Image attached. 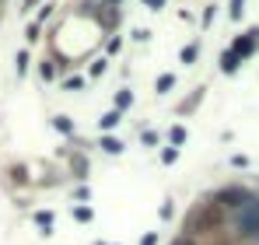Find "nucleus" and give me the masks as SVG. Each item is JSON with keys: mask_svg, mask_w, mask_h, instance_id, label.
Returning a JSON list of instances; mask_svg holds the SVG:
<instances>
[{"mask_svg": "<svg viewBox=\"0 0 259 245\" xmlns=\"http://www.w3.org/2000/svg\"><path fill=\"white\" fill-rule=\"evenodd\" d=\"M256 49H259V28L245 32L238 42H235V53H238V56H249V53H256Z\"/></svg>", "mask_w": 259, "mask_h": 245, "instance_id": "1", "label": "nucleus"}, {"mask_svg": "<svg viewBox=\"0 0 259 245\" xmlns=\"http://www.w3.org/2000/svg\"><path fill=\"white\" fill-rule=\"evenodd\" d=\"M238 60H242V56H238L235 49L221 53V70H224V74H235V70H238Z\"/></svg>", "mask_w": 259, "mask_h": 245, "instance_id": "2", "label": "nucleus"}, {"mask_svg": "<svg viewBox=\"0 0 259 245\" xmlns=\"http://www.w3.org/2000/svg\"><path fill=\"white\" fill-rule=\"evenodd\" d=\"M172 88H175V77H172V74H161V77H158V91H161V95H168Z\"/></svg>", "mask_w": 259, "mask_h": 245, "instance_id": "3", "label": "nucleus"}, {"mask_svg": "<svg viewBox=\"0 0 259 245\" xmlns=\"http://www.w3.org/2000/svg\"><path fill=\"white\" fill-rule=\"evenodd\" d=\"M116 122H119V109H112V112H105V116H102V130H112Z\"/></svg>", "mask_w": 259, "mask_h": 245, "instance_id": "4", "label": "nucleus"}, {"mask_svg": "<svg viewBox=\"0 0 259 245\" xmlns=\"http://www.w3.org/2000/svg\"><path fill=\"white\" fill-rule=\"evenodd\" d=\"M102 147H105L109 154H123V144H119V140H112V137H105V140H102Z\"/></svg>", "mask_w": 259, "mask_h": 245, "instance_id": "5", "label": "nucleus"}, {"mask_svg": "<svg viewBox=\"0 0 259 245\" xmlns=\"http://www.w3.org/2000/svg\"><path fill=\"white\" fill-rule=\"evenodd\" d=\"M35 221H39V224H42L46 231L53 228V214H46V210H39V214H35Z\"/></svg>", "mask_w": 259, "mask_h": 245, "instance_id": "6", "label": "nucleus"}, {"mask_svg": "<svg viewBox=\"0 0 259 245\" xmlns=\"http://www.w3.org/2000/svg\"><path fill=\"white\" fill-rule=\"evenodd\" d=\"M196 53H200L196 46H186V49H182V63H193V60H196Z\"/></svg>", "mask_w": 259, "mask_h": 245, "instance_id": "7", "label": "nucleus"}, {"mask_svg": "<svg viewBox=\"0 0 259 245\" xmlns=\"http://www.w3.org/2000/svg\"><path fill=\"white\" fill-rule=\"evenodd\" d=\"M56 130H60V133H70V130H74V126H70V119H67V116H60V119H56Z\"/></svg>", "mask_w": 259, "mask_h": 245, "instance_id": "8", "label": "nucleus"}, {"mask_svg": "<svg viewBox=\"0 0 259 245\" xmlns=\"http://www.w3.org/2000/svg\"><path fill=\"white\" fill-rule=\"evenodd\" d=\"M133 98H130V91H119V98H116V109H126Z\"/></svg>", "mask_w": 259, "mask_h": 245, "instance_id": "9", "label": "nucleus"}, {"mask_svg": "<svg viewBox=\"0 0 259 245\" xmlns=\"http://www.w3.org/2000/svg\"><path fill=\"white\" fill-rule=\"evenodd\" d=\"M182 140H186V130L175 126V130H172V144H182Z\"/></svg>", "mask_w": 259, "mask_h": 245, "instance_id": "10", "label": "nucleus"}, {"mask_svg": "<svg viewBox=\"0 0 259 245\" xmlns=\"http://www.w3.org/2000/svg\"><path fill=\"white\" fill-rule=\"evenodd\" d=\"M74 217H77V221H91V210H88V207H77V210H74Z\"/></svg>", "mask_w": 259, "mask_h": 245, "instance_id": "11", "label": "nucleus"}, {"mask_svg": "<svg viewBox=\"0 0 259 245\" xmlns=\"http://www.w3.org/2000/svg\"><path fill=\"white\" fill-rule=\"evenodd\" d=\"M25 67H28V53H18V74H25Z\"/></svg>", "mask_w": 259, "mask_h": 245, "instance_id": "12", "label": "nucleus"}, {"mask_svg": "<svg viewBox=\"0 0 259 245\" xmlns=\"http://www.w3.org/2000/svg\"><path fill=\"white\" fill-rule=\"evenodd\" d=\"M231 18H242V0H231Z\"/></svg>", "mask_w": 259, "mask_h": 245, "instance_id": "13", "label": "nucleus"}, {"mask_svg": "<svg viewBox=\"0 0 259 245\" xmlns=\"http://www.w3.org/2000/svg\"><path fill=\"white\" fill-rule=\"evenodd\" d=\"M140 245H158V235H147V238H144Z\"/></svg>", "mask_w": 259, "mask_h": 245, "instance_id": "14", "label": "nucleus"}, {"mask_svg": "<svg viewBox=\"0 0 259 245\" xmlns=\"http://www.w3.org/2000/svg\"><path fill=\"white\" fill-rule=\"evenodd\" d=\"M35 4H39V0H25V7H35Z\"/></svg>", "mask_w": 259, "mask_h": 245, "instance_id": "15", "label": "nucleus"}]
</instances>
